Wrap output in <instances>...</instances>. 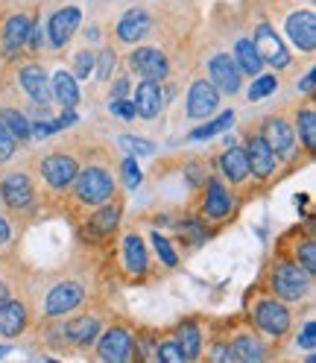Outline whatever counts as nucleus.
<instances>
[{"label":"nucleus","mask_w":316,"mask_h":363,"mask_svg":"<svg viewBox=\"0 0 316 363\" xmlns=\"http://www.w3.org/2000/svg\"><path fill=\"white\" fill-rule=\"evenodd\" d=\"M118 191H120V182L115 173V155L106 147H94V150L79 152V173L74 179L71 191L62 196V202H64L67 217L79 220L85 211L103 206Z\"/></svg>","instance_id":"nucleus-1"},{"label":"nucleus","mask_w":316,"mask_h":363,"mask_svg":"<svg viewBox=\"0 0 316 363\" xmlns=\"http://www.w3.org/2000/svg\"><path fill=\"white\" fill-rule=\"evenodd\" d=\"M313 281H316L313 272H307L290 255H284L281 249H276L273 258H269L266 267H264V279H261L258 287L269 290L273 296H278L290 308H302L313 296Z\"/></svg>","instance_id":"nucleus-2"},{"label":"nucleus","mask_w":316,"mask_h":363,"mask_svg":"<svg viewBox=\"0 0 316 363\" xmlns=\"http://www.w3.org/2000/svg\"><path fill=\"white\" fill-rule=\"evenodd\" d=\"M243 311H246L243 313L246 320H249L269 343H281V340H287L293 334V328H296V313H293V308L264 287L249 290Z\"/></svg>","instance_id":"nucleus-3"},{"label":"nucleus","mask_w":316,"mask_h":363,"mask_svg":"<svg viewBox=\"0 0 316 363\" xmlns=\"http://www.w3.org/2000/svg\"><path fill=\"white\" fill-rule=\"evenodd\" d=\"M0 206L15 220H30L41 208V194L35 173L27 167H9L0 176Z\"/></svg>","instance_id":"nucleus-4"},{"label":"nucleus","mask_w":316,"mask_h":363,"mask_svg":"<svg viewBox=\"0 0 316 363\" xmlns=\"http://www.w3.org/2000/svg\"><path fill=\"white\" fill-rule=\"evenodd\" d=\"M77 173H79V150L56 147V150L35 158V182H38V188H44L47 196H53V199H62L71 191Z\"/></svg>","instance_id":"nucleus-5"},{"label":"nucleus","mask_w":316,"mask_h":363,"mask_svg":"<svg viewBox=\"0 0 316 363\" xmlns=\"http://www.w3.org/2000/svg\"><path fill=\"white\" fill-rule=\"evenodd\" d=\"M123 211H126V199L123 191H118L111 199H106L103 206L85 211L77 223H79V238L85 246H103L108 240H115L123 223Z\"/></svg>","instance_id":"nucleus-6"},{"label":"nucleus","mask_w":316,"mask_h":363,"mask_svg":"<svg viewBox=\"0 0 316 363\" xmlns=\"http://www.w3.org/2000/svg\"><path fill=\"white\" fill-rule=\"evenodd\" d=\"M118 264H120V279L126 284H144L152 279V255L147 249V240L138 229H126L120 232L118 240Z\"/></svg>","instance_id":"nucleus-7"},{"label":"nucleus","mask_w":316,"mask_h":363,"mask_svg":"<svg viewBox=\"0 0 316 363\" xmlns=\"http://www.w3.org/2000/svg\"><path fill=\"white\" fill-rule=\"evenodd\" d=\"M225 340L235 352V360L237 363H255V360H269L273 352H269V343L266 337L246 320V316H235V320H225L220 323Z\"/></svg>","instance_id":"nucleus-8"},{"label":"nucleus","mask_w":316,"mask_h":363,"mask_svg":"<svg viewBox=\"0 0 316 363\" xmlns=\"http://www.w3.org/2000/svg\"><path fill=\"white\" fill-rule=\"evenodd\" d=\"M258 132H261V138L269 144V150H273L278 167L299 164L302 147H299V141H296V129H293V121L284 115V111L266 115V118L258 123Z\"/></svg>","instance_id":"nucleus-9"},{"label":"nucleus","mask_w":316,"mask_h":363,"mask_svg":"<svg viewBox=\"0 0 316 363\" xmlns=\"http://www.w3.org/2000/svg\"><path fill=\"white\" fill-rule=\"evenodd\" d=\"M106 323H108V311L106 308H91L85 302L79 311L67 313V320L59 323V328H62L67 349H91L94 340L100 337V331L106 328Z\"/></svg>","instance_id":"nucleus-10"},{"label":"nucleus","mask_w":316,"mask_h":363,"mask_svg":"<svg viewBox=\"0 0 316 363\" xmlns=\"http://www.w3.org/2000/svg\"><path fill=\"white\" fill-rule=\"evenodd\" d=\"M237 194L225 185L220 173H208L205 182L199 185V220L202 223H225L235 217Z\"/></svg>","instance_id":"nucleus-11"},{"label":"nucleus","mask_w":316,"mask_h":363,"mask_svg":"<svg viewBox=\"0 0 316 363\" xmlns=\"http://www.w3.org/2000/svg\"><path fill=\"white\" fill-rule=\"evenodd\" d=\"M88 299V287L82 284V279L74 276H64L56 284H50L44 290V299H41V320H59V316H67L79 311Z\"/></svg>","instance_id":"nucleus-12"},{"label":"nucleus","mask_w":316,"mask_h":363,"mask_svg":"<svg viewBox=\"0 0 316 363\" xmlns=\"http://www.w3.org/2000/svg\"><path fill=\"white\" fill-rule=\"evenodd\" d=\"M246 35L252 38V44H255V50H258L264 65L276 67V71H290L293 67V56L287 50V44H284V38L278 35V30L273 27V21H269L266 15H258Z\"/></svg>","instance_id":"nucleus-13"},{"label":"nucleus","mask_w":316,"mask_h":363,"mask_svg":"<svg viewBox=\"0 0 316 363\" xmlns=\"http://www.w3.org/2000/svg\"><path fill=\"white\" fill-rule=\"evenodd\" d=\"M35 15H38L35 6H15L0 15V53L9 56V62L24 53Z\"/></svg>","instance_id":"nucleus-14"},{"label":"nucleus","mask_w":316,"mask_h":363,"mask_svg":"<svg viewBox=\"0 0 316 363\" xmlns=\"http://www.w3.org/2000/svg\"><path fill=\"white\" fill-rule=\"evenodd\" d=\"M94 357L106 363H135L138 349H135V331L126 323H106L100 337L94 340Z\"/></svg>","instance_id":"nucleus-15"},{"label":"nucleus","mask_w":316,"mask_h":363,"mask_svg":"<svg viewBox=\"0 0 316 363\" xmlns=\"http://www.w3.org/2000/svg\"><path fill=\"white\" fill-rule=\"evenodd\" d=\"M12 85H18V91L33 103L41 106H53V88H50V77L44 71V65L30 56L24 62L12 65Z\"/></svg>","instance_id":"nucleus-16"},{"label":"nucleus","mask_w":316,"mask_h":363,"mask_svg":"<svg viewBox=\"0 0 316 363\" xmlns=\"http://www.w3.org/2000/svg\"><path fill=\"white\" fill-rule=\"evenodd\" d=\"M41 24H44V21H41ZM79 27H82V9L79 6H74V4L56 6L47 15V24H44V50L62 53L67 44L74 41Z\"/></svg>","instance_id":"nucleus-17"},{"label":"nucleus","mask_w":316,"mask_h":363,"mask_svg":"<svg viewBox=\"0 0 316 363\" xmlns=\"http://www.w3.org/2000/svg\"><path fill=\"white\" fill-rule=\"evenodd\" d=\"M217 170L222 176V182L229 185L237 196H249L258 185L249 170V158H246L243 144H229L220 155H217Z\"/></svg>","instance_id":"nucleus-18"},{"label":"nucleus","mask_w":316,"mask_h":363,"mask_svg":"<svg viewBox=\"0 0 316 363\" xmlns=\"http://www.w3.org/2000/svg\"><path fill=\"white\" fill-rule=\"evenodd\" d=\"M129 71L138 79H155V82H167L173 74V62L162 48H147V44H138L129 56H126Z\"/></svg>","instance_id":"nucleus-19"},{"label":"nucleus","mask_w":316,"mask_h":363,"mask_svg":"<svg viewBox=\"0 0 316 363\" xmlns=\"http://www.w3.org/2000/svg\"><path fill=\"white\" fill-rule=\"evenodd\" d=\"M243 150H246V158H249V170H252V179L255 185H269V182H276V173L281 170L273 150L269 144L261 138V132L255 129H246L243 135Z\"/></svg>","instance_id":"nucleus-20"},{"label":"nucleus","mask_w":316,"mask_h":363,"mask_svg":"<svg viewBox=\"0 0 316 363\" xmlns=\"http://www.w3.org/2000/svg\"><path fill=\"white\" fill-rule=\"evenodd\" d=\"M155 30V12L144 6H132L126 9L118 24H115V38L120 44H144Z\"/></svg>","instance_id":"nucleus-21"},{"label":"nucleus","mask_w":316,"mask_h":363,"mask_svg":"<svg viewBox=\"0 0 316 363\" xmlns=\"http://www.w3.org/2000/svg\"><path fill=\"white\" fill-rule=\"evenodd\" d=\"M278 249H281L284 255H290L299 267H305L307 272H313V276H316V238H313V225L310 223H305V225H299V229L287 232L281 238Z\"/></svg>","instance_id":"nucleus-22"},{"label":"nucleus","mask_w":316,"mask_h":363,"mask_svg":"<svg viewBox=\"0 0 316 363\" xmlns=\"http://www.w3.org/2000/svg\"><path fill=\"white\" fill-rule=\"evenodd\" d=\"M208 79L217 85V91H220V94H225V97L240 94V88H243V74H240V67H237V62H235V56L229 50L211 53V59H208Z\"/></svg>","instance_id":"nucleus-23"},{"label":"nucleus","mask_w":316,"mask_h":363,"mask_svg":"<svg viewBox=\"0 0 316 363\" xmlns=\"http://www.w3.org/2000/svg\"><path fill=\"white\" fill-rule=\"evenodd\" d=\"M220 91L208 77H196L188 88V103H185V115L188 121H208L214 111L220 108Z\"/></svg>","instance_id":"nucleus-24"},{"label":"nucleus","mask_w":316,"mask_h":363,"mask_svg":"<svg viewBox=\"0 0 316 363\" xmlns=\"http://www.w3.org/2000/svg\"><path fill=\"white\" fill-rule=\"evenodd\" d=\"M284 33L293 41V48L313 56L316 50V12L307 9H293L284 15Z\"/></svg>","instance_id":"nucleus-25"},{"label":"nucleus","mask_w":316,"mask_h":363,"mask_svg":"<svg viewBox=\"0 0 316 363\" xmlns=\"http://www.w3.org/2000/svg\"><path fill=\"white\" fill-rule=\"evenodd\" d=\"M35 323V311L30 305V299H18L12 296L9 302L0 305V337L15 340L24 337Z\"/></svg>","instance_id":"nucleus-26"},{"label":"nucleus","mask_w":316,"mask_h":363,"mask_svg":"<svg viewBox=\"0 0 316 363\" xmlns=\"http://www.w3.org/2000/svg\"><path fill=\"white\" fill-rule=\"evenodd\" d=\"M132 106H135V118L141 121H158L167 106L164 85L155 79H141L132 91Z\"/></svg>","instance_id":"nucleus-27"},{"label":"nucleus","mask_w":316,"mask_h":363,"mask_svg":"<svg viewBox=\"0 0 316 363\" xmlns=\"http://www.w3.org/2000/svg\"><path fill=\"white\" fill-rule=\"evenodd\" d=\"M170 331L176 337L179 349H182L185 360H202V352H205V331H202V323L196 320V316H185V320H179Z\"/></svg>","instance_id":"nucleus-28"},{"label":"nucleus","mask_w":316,"mask_h":363,"mask_svg":"<svg viewBox=\"0 0 316 363\" xmlns=\"http://www.w3.org/2000/svg\"><path fill=\"white\" fill-rule=\"evenodd\" d=\"M293 129H296V141H299L302 152L307 158H313V152H316V106H313V97L293 111Z\"/></svg>","instance_id":"nucleus-29"},{"label":"nucleus","mask_w":316,"mask_h":363,"mask_svg":"<svg viewBox=\"0 0 316 363\" xmlns=\"http://www.w3.org/2000/svg\"><path fill=\"white\" fill-rule=\"evenodd\" d=\"M0 123H4L21 144L33 141V121L24 115V108H21V103L15 97L12 100L0 97Z\"/></svg>","instance_id":"nucleus-30"},{"label":"nucleus","mask_w":316,"mask_h":363,"mask_svg":"<svg viewBox=\"0 0 316 363\" xmlns=\"http://www.w3.org/2000/svg\"><path fill=\"white\" fill-rule=\"evenodd\" d=\"M229 53L235 56V62H237V67H240L243 77H258V74H264V62H261V56H258V50H255L252 38L246 35V33H240V35L235 38V44H232Z\"/></svg>","instance_id":"nucleus-31"},{"label":"nucleus","mask_w":316,"mask_h":363,"mask_svg":"<svg viewBox=\"0 0 316 363\" xmlns=\"http://www.w3.org/2000/svg\"><path fill=\"white\" fill-rule=\"evenodd\" d=\"M50 88H53V100L62 108H77V103H79V79L67 71V67H59V71L50 77Z\"/></svg>","instance_id":"nucleus-32"},{"label":"nucleus","mask_w":316,"mask_h":363,"mask_svg":"<svg viewBox=\"0 0 316 363\" xmlns=\"http://www.w3.org/2000/svg\"><path fill=\"white\" fill-rule=\"evenodd\" d=\"M235 123V111H222L220 118H214L211 123H202V126H196L185 141H208V138H214V135H220L222 129H229Z\"/></svg>","instance_id":"nucleus-33"},{"label":"nucleus","mask_w":316,"mask_h":363,"mask_svg":"<svg viewBox=\"0 0 316 363\" xmlns=\"http://www.w3.org/2000/svg\"><path fill=\"white\" fill-rule=\"evenodd\" d=\"M155 360H162V363H185L182 349H179L173 331L158 334V340H155Z\"/></svg>","instance_id":"nucleus-34"},{"label":"nucleus","mask_w":316,"mask_h":363,"mask_svg":"<svg viewBox=\"0 0 316 363\" xmlns=\"http://www.w3.org/2000/svg\"><path fill=\"white\" fill-rule=\"evenodd\" d=\"M149 240H152V249H155V258L164 269H176L179 267V255H176V246L162 235V232H149Z\"/></svg>","instance_id":"nucleus-35"},{"label":"nucleus","mask_w":316,"mask_h":363,"mask_svg":"<svg viewBox=\"0 0 316 363\" xmlns=\"http://www.w3.org/2000/svg\"><path fill=\"white\" fill-rule=\"evenodd\" d=\"M118 147L123 150V155H152L155 152V144L152 141H147V138H138V135H129V132H123V135H118Z\"/></svg>","instance_id":"nucleus-36"},{"label":"nucleus","mask_w":316,"mask_h":363,"mask_svg":"<svg viewBox=\"0 0 316 363\" xmlns=\"http://www.w3.org/2000/svg\"><path fill=\"white\" fill-rule=\"evenodd\" d=\"M94 62H97V53L91 48H82L74 53V62H71V74L77 79H85V77H91L94 74Z\"/></svg>","instance_id":"nucleus-37"},{"label":"nucleus","mask_w":316,"mask_h":363,"mask_svg":"<svg viewBox=\"0 0 316 363\" xmlns=\"http://www.w3.org/2000/svg\"><path fill=\"white\" fill-rule=\"evenodd\" d=\"M18 147H21V141L15 138V135L0 123V167H9L15 158H18Z\"/></svg>","instance_id":"nucleus-38"},{"label":"nucleus","mask_w":316,"mask_h":363,"mask_svg":"<svg viewBox=\"0 0 316 363\" xmlns=\"http://www.w3.org/2000/svg\"><path fill=\"white\" fill-rule=\"evenodd\" d=\"M115 67H118V53H115V48H103V50L97 53V62H94L97 79H100V82H108L111 74H115Z\"/></svg>","instance_id":"nucleus-39"},{"label":"nucleus","mask_w":316,"mask_h":363,"mask_svg":"<svg viewBox=\"0 0 316 363\" xmlns=\"http://www.w3.org/2000/svg\"><path fill=\"white\" fill-rule=\"evenodd\" d=\"M252 79H255L252 88H249V100H252V103L269 97V94H273V91L278 88V77H276V74H258V77H252Z\"/></svg>","instance_id":"nucleus-40"},{"label":"nucleus","mask_w":316,"mask_h":363,"mask_svg":"<svg viewBox=\"0 0 316 363\" xmlns=\"http://www.w3.org/2000/svg\"><path fill=\"white\" fill-rule=\"evenodd\" d=\"M118 173H120V179H123L126 188H138L141 179H144V173H141V167H138V158H135V155H126V158H123V162L118 164Z\"/></svg>","instance_id":"nucleus-41"},{"label":"nucleus","mask_w":316,"mask_h":363,"mask_svg":"<svg viewBox=\"0 0 316 363\" xmlns=\"http://www.w3.org/2000/svg\"><path fill=\"white\" fill-rule=\"evenodd\" d=\"M293 346L305 349V352H313V346H316V323L313 320L302 323V328L296 331V337H293Z\"/></svg>","instance_id":"nucleus-42"},{"label":"nucleus","mask_w":316,"mask_h":363,"mask_svg":"<svg viewBox=\"0 0 316 363\" xmlns=\"http://www.w3.org/2000/svg\"><path fill=\"white\" fill-rule=\"evenodd\" d=\"M15 240V217L0 214V249H6Z\"/></svg>","instance_id":"nucleus-43"},{"label":"nucleus","mask_w":316,"mask_h":363,"mask_svg":"<svg viewBox=\"0 0 316 363\" xmlns=\"http://www.w3.org/2000/svg\"><path fill=\"white\" fill-rule=\"evenodd\" d=\"M108 108H111V115H118V118H123V121H135V106H132V100H126V97L111 100Z\"/></svg>","instance_id":"nucleus-44"},{"label":"nucleus","mask_w":316,"mask_h":363,"mask_svg":"<svg viewBox=\"0 0 316 363\" xmlns=\"http://www.w3.org/2000/svg\"><path fill=\"white\" fill-rule=\"evenodd\" d=\"M313 79H316V67L310 65V67H307V74L299 79V91H302L305 97H313Z\"/></svg>","instance_id":"nucleus-45"},{"label":"nucleus","mask_w":316,"mask_h":363,"mask_svg":"<svg viewBox=\"0 0 316 363\" xmlns=\"http://www.w3.org/2000/svg\"><path fill=\"white\" fill-rule=\"evenodd\" d=\"M126 94H129V79H126V77L115 79V85H111V100H120V97H126Z\"/></svg>","instance_id":"nucleus-46"},{"label":"nucleus","mask_w":316,"mask_h":363,"mask_svg":"<svg viewBox=\"0 0 316 363\" xmlns=\"http://www.w3.org/2000/svg\"><path fill=\"white\" fill-rule=\"evenodd\" d=\"M12 296H15V293H12L9 281H6V279H0V305H4V302H9Z\"/></svg>","instance_id":"nucleus-47"},{"label":"nucleus","mask_w":316,"mask_h":363,"mask_svg":"<svg viewBox=\"0 0 316 363\" xmlns=\"http://www.w3.org/2000/svg\"><path fill=\"white\" fill-rule=\"evenodd\" d=\"M6 352H9V346H0V357H4Z\"/></svg>","instance_id":"nucleus-48"}]
</instances>
